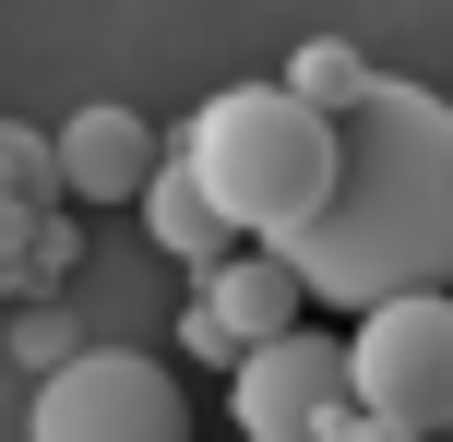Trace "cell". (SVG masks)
Here are the masks:
<instances>
[{
  "mask_svg": "<svg viewBox=\"0 0 453 442\" xmlns=\"http://www.w3.org/2000/svg\"><path fill=\"white\" fill-rule=\"evenodd\" d=\"M24 442H191V395L143 347H84V359H60L36 383Z\"/></svg>",
  "mask_w": 453,
  "mask_h": 442,
  "instance_id": "obj_4",
  "label": "cell"
},
{
  "mask_svg": "<svg viewBox=\"0 0 453 442\" xmlns=\"http://www.w3.org/2000/svg\"><path fill=\"white\" fill-rule=\"evenodd\" d=\"M48 143H60V191H72V204H143V180L167 167L156 120L119 108V96H84V108H72Z\"/></svg>",
  "mask_w": 453,
  "mask_h": 442,
  "instance_id": "obj_6",
  "label": "cell"
},
{
  "mask_svg": "<svg viewBox=\"0 0 453 442\" xmlns=\"http://www.w3.org/2000/svg\"><path fill=\"white\" fill-rule=\"evenodd\" d=\"M180 347H191V359H239V347H226V323H215V311H203V299H191V311H180Z\"/></svg>",
  "mask_w": 453,
  "mask_h": 442,
  "instance_id": "obj_11",
  "label": "cell"
},
{
  "mask_svg": "<svg viewBox=\"0 0 453 442\" xmlns=\"http://www.w3.org/2000/svg\"><path fill=\"white\" fill-rule=\"evenodd\" d=\"M298 299H311V287H298L274 252H226L215 275H203V311L226 323V347H239V359L274 347V335H298Z\"/></svg>",
  "mask_w": 453,
  "mask_h": 442,
  "instance_id": "obj_7",
  "label": "cell"
},
{
  "mask_svg": "<svg viewBox=\"0 0 453 442\" xmlns=\"http://www.w3.org/2000/svg\"><path fill=\"white\" fill-rule=\"evenodd\" d=\"M239 442H334V419H358V383H346V335H274L226 371Z\"/></svg>",
  "mask_w": 453,
  "mask_h": 442,
  "instance_id": "obj_5",
  "label": "cell"
},
{
  "mask_svg": "<svg viewBox=\"0 0 453 442\" xmlns=\"http://www.w3.org/2000/svg\"><path fill=\"white\" fill-rule=\"evenodd\" d=\"M180 156H191V180L226 204V228L274 252V239L334 191V120L298 108L287 84H215L203 108L180 120Z\"/></svg>",
  "mask_w": 453,
  "mask_h": 442,
  "instance_id": "obj_2",
  "label": "cell"
},
{
  "mask_svg": "<svg viewBox=\"0 0 453 442\" xmlns=\"http://www.w3.org/2000/svg\"><path fill=\"white\" fill-rule=\"evenodd\" d=\"M274 263L334 311L453 287V96L370 72L358 108H334V191L274 239Z\"/></svg>",
  "mask_w": 453,
  "mask_h": 442,
  "instance_id": "obj_1",
  "label": "cell"
},
{
  "mask_svg": "<svg viewBox=\"0 0 453 442\" xmlns=\"http://www.w3.org/2000/svg\"><path fill=\"white\" fill-rule=\"evenodd\" d=\"M334 442H406V430H382V419H334Z\"/></svg>",
  "mask_w": 453,
  "mask_h": 442,
  "instance_id": "obj_12",
  "label": "cell"
},
{
  "mask_svg": "<svg viewBox=\"0 0 453 442\" xmlns=\"http://www.w3.org/2000/svg\"><path fill=\"white\" fill-rule=\"evenodd\" d=\"M143 228H156V252H167V263H191V275H215V263L239 252L226 204H215L203 180H191V156H180V143H167V167L143 180Z\"/></svg>",
  "mask_w": 453,
  "mask_h": 442,
  "instance_id": "obj_8",
  "label": "cell"
},
{
  "mask_svg": "<svg viewBox=\"0 0 453 442\" xmlns=\"http://www.w3.org/2000/svg\"><path fill=\"white\" fill-rule=\"evenodd\" d=\"M358 84H370V60L346 36H298V60H287V96H298V108L334 120V108H358Z\"/></svg>",
  "mask_w": 453,
  "mask_h": 442,
  "instance_id": "obj_10",
  "label": "cell"
},
{
  "mask_svg": "<svg viewBox=\"0 0 453 442\" xmlns=\"http://www.w3.org/2000/svg\"><path fill=\"white\" fill-rule=\"evenodd\" d=\"M48 204H60V143L0 120V215H48Z\"/></svg>",
  "mask_w": 453,
  "mask_h": 442,
  "instance_id": "obj_9",
  "label": "cell"
},
{
  "mask_svg": "<svg viewBox=\"0 0 453 442\" xmlns=\"http://www.w3.org/2000/svg\"><path fill=\"white\" fill-rule=\"evenodd\" d=\"M346 383H358V419H382L406 442H453V287H418V299L358 311Z\"/></svg>",
  "mask_w": 453,
  "mask_h": 442,
  "instance_id": "obj_3",
  "label": "cell"
}]
</instances>
